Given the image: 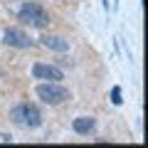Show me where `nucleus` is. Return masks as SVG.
<instances>
[{
  "label": "nucleus",
  "instance_id": "nucleus-4",
  "mask_svg": "<svg viewBox=\"0 0 148 148\" xmlns=\"http://www.w3.org/2000/svg\"><path fill=\"white\" fill-rule=\"evenodd\" d=\"M32 77L35 79H45V82H62L64 74L59 67L54 64H45V62H35L32 64Z\"/></svg>",
  "mask_w": 148,
  "mask_h": 148
},
{
  "label": "nucleus",
  "instance_id": "nucleus-2",
  "mask_svg": "<svg viewBox=\"0 0 148 148\" xmlns=\"http://www.w3.org/2000/svg\"><path fill=\"white\" fill-rule=\"evenodd\" d=\"M35 94L40 96V99L45 101V104L49 106H57V104H64V101L69 99V89H64L59 82H42V84H37Z\"/></svg>",
  "mask_w": 148,
  "mask_h": 148
},
{
  "label": "nucleus",
  "instance_id": "nucleus-7",
  "mask_svg": "<svg viewBox=\"0 0 148 148\" xmlns=\"http://www.w3.org/2000/svg\"><path fill=\"white\" fill-rule=\"evenodd\" d=\"M72 128L77 133H82V136H89V133L96 128V121L91 116H79V119H74V121H72Z\"/></svg>",
  "mask_w": 148,
  "mask_h": 148
},
{
  "label": "nucleus",
  "instance_id": "nucleus-1",
  "mask_svg": "<svg viewBox=\"0 0 148 148\" xmlns=\"http://www.w3.org/2000/svg\"><path fill=\"white\" fill-rule=\"evenodd\" d=\"M10 119L12 123H17V126L22 128H40L42 126V114H40V109H37L35 104H17L10 109Z\"/></svg>",
  "mask_w": 148,
  "mask_h": 148
},
{
  "label": "nucleus",
  "instance_id": "nucleus-6",
  "mask_svg": "<svg viewBox=\"0 0 148 148\" xmlns=\"http://www.w3.org/2000/svg\"><path fill=\"white\" fill-rule=\"evenodd\" d=\"M42 47L64 54V52H69V40H64V37H59V35H45L42 37Z\"/></svg>",
  "mask_w": 148,
  "mask_h": 148
},
{
  "label": "nucleus",
  "instance_id": "nucleus-5",
  "mask_svg": "<svg viewBox=\"0 0 148 148\" xmlns=\"http://www.w3.org/2000/svg\"><path fill=\"white\" fill-rule=\"evenodd\" d=\"M3 42H5L8 47H17V49L32 47V40H30V37H27L22 30H17V27H8L5 35H3Z\"/></svg>",
  "mask_w": 148,
  "mask_h": 148
},
{
  "label": "nucleus",
  "instance_id": "nucleus-8",
  "mask_svg": "<svg viewBox=\"0 0 148 148\" xmlns=\"http://www.w3.org/2000/svg\"><path fill=\"white\" fill-rule=\"evenodd\" d=\"M121 101H123V99H121V86H114V89H111V104L119 106Z\"/></svg>",
  "mask_w": 148,
  "mask_h": 148
},
{
  "label": "nucleus",
  "instance_id": "nucleus-3",
  "mask_svg": "<svg viewBox=\"0 0 148 148\" xmlns=\"http://www.w3.org/2000/svg\"><path fill=\"white\" fill-rule=\"evenodd\" d=\"M22 25H30V27H47L49 25V15L42 5H37V3H27L20 12H17Z\"/></svg>",
  "mask_w": 148,
  "mask_h": 148
}]
</instances>
